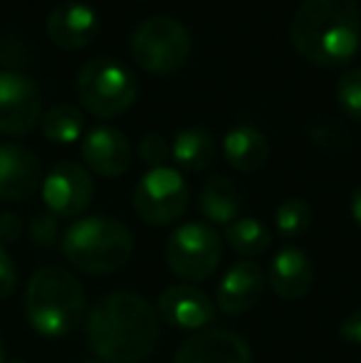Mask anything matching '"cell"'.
Returning a JSON list of instances; mask_svg holds the SVG:
<instances>
[{"label": "cell", "mask_w": 361, "mask_h": 363, "mask_svg": "<svg viewBox=\"0 0 361 363\" xmlns=\"http://www.w3.org/2000/svg\"><path fill=\"white\" fill-rule=\"evenodd\" d=\"M161 334L156 309L134 291H111L87 316L89 349L106 363H141L154 354Z\"/></svg>", "instance_id": "obj_1"}, {"label": "cell", "mask_w": 361, "mask_h": 363, "mask_svg": "<svg viewBox=\"0 0 361 363\" xmlns=\"http://www.w3.org/2000/svg\"><path fill=\"white\" fill-rule=\"evenodd\" d=\"M299 57L317 67H342L361 48L357 0H302L289 25Z\"/></svg>", "instance_id": "obj_2"}, {"label": "cell", "mask_w": 361, "mask_h": 363, "mask_svg": "<svg viewBox=\"0 0 361 363\" xmlns=\"http://www.w3.org/2000/svg\"><path fill=\"white\" fill-rule=\"evenodd\" d=\"M87 299L79 279L65 267H43L25 287V316L35 334L62 339L84 319Z\"/></svg>", "instance_id": "obj_3"}, {"label": "cell", "mask_w": 361, "mask_h": 363, "mask_svg": "<svg viewBox=\"0 0 361 363\" xmlns=\"http://www.w3.org/2000/svg\"><path fill=\"white\" fill-rule=\"evenodd\" d=\"M62 252L72 267L87 274H114L134 255V238L119 220L91 216L65 230Z\"/></svg>", "instance_id": "obj_4"}, {"label": "cell", "mask_w": 361, "mask_h": 363, "mask_svg": "<svg viewBox=\"0 0 361 363\" xmlns=\"http://www.w3.org/2000/svg\"><path fill=\"white\" fill-rule=\"evenodd\" d=\"M77 94L89 114L99 119H116L134 106L139 96V82L119 60L94 57L79 69Z\"/></svg>", "instance_id": "obj_5"}, {"label": "cell", "mask_w": 361, "mask_h": 363, "mask_svg": "<svg viewBox=\"0 0 361 363\" xmlns=\"http://www.w3.org/2000/svg\"><path fill=\"white\" fill-rule=\"evenodd\" d=\"M134 62L149 74H174L191 55V35L183 23L169 15L146 18L129 43Z\"/></svg>", "instance_id": "obj_6"}, {"label": "cell", "mask_w": 361, "mask_h": 363, "mask_svg": "<svg viewBox=\"0 0 361 363\" xmlns=\"http://www.w3.org/2000/svg\"><path fill=\"white\" fill-rule=\"evenodd\" d=\"M223 257L221 235L206 223H186L166 242V264L186 284L213 277Z\"/></svg>", "instance_id": "obj_7"}, {"label": "cell", "mask_w": 361, "mask_h": 363, "mask_svg": "<svg viewBox=\"0 0 361 363\" xmlns=\"http://www.w3.org/2000/svg\"><path fill=\"white\" fill-rule=\"evenodd\" d=\"M188 208V186L176 168H149L134 188V211L149 225H169Z\"/></svg>", "instance_id": "obj_8"}, {"label": "cell", "mask_w": 361, "mask_h": 363, "mask_svg": "<svg viewBox=\"0 0 361 363\" xmlns=\"http://www.w3.org/2000/svg\"><path fill=\"white\" fill-rule=\"evenodd\" d=\"M43 119V96L33 79L15 69H0V134L23 136Z\"/></svg>", "instance_id": "obj_9"}, {"label": "cell", "mask_w": 361, "mask_h": 363, "mask_svg": "<svg viewBox=\"0 0 361 363\" xmlns=\"http://www.w3.org/2000/svg\"><path fill=\"white\" fill-rule=\"evenodd\" d=\"M94 198V181L89 171L74 161H62L43 178V201L57 218H77Z\"/></svg>", "instance_id": "obj_10"}, {"label": "cell", "mask_w": 361, "mask_h": 363, "mask_svg": "<svg viewBox=\"0 0 361 363\" xmlns=\"http://www.w3.org/2000/svg\"><path fill=\"white\" fill-rule=\"evenodd\" d=\"M40 188H43L40 158L20 144H0V201H28Z\"/></svg>", "instance_id": "obj_11"}, {"label": "cell", "mask_w": 361, "mask_h": 363, "mask_svg": "<svg viewBox=\"0 0 361 363\" xmlns=\"http://www.w3.org/2000/svg\"><path fill=\"white\" fill-rule=\"evenodd\" d=\"M156 314L164 324L174 329L201 331L216 319V304L196 284H174L159 296Z\"/></svg>", "instance_id": "obj_12"}, {"label": "cell", "mask_w": 361, "mask_h": 363, "mask_svg": "<svg viewBox=\"0 0 361 363\" xmlns=\"http://www.w3.org/2000/svg\"><path fill=\"white\" fill-rule=\"evenodd\" d=\"M252 351L240 334L228 329L198 331L179 346L174 363H250Z\"/></svg>", "instance_id": "obj_13"}, {"label": "cell", "mask_w": 361, "mask_h": 363, "mask_svg": "<svg viewBox=\"0 0 361 363\" xmlns=\"http://www.w3.org/2000/svg\"><path fill=\"white\" fill-rule=\"evenodd\" d=\"M82 161L101 178H116L129 171L131 144L114 126H94L82 136Z\"/></svg>", "instance_id": "obj_14"}, {"label": "cell", "mask_w": 361, "mask_h": 363, "mask_svg": "<svg viewBox=\"0 0 361 363\" xmlns=\"http://www.w3.org/2000/svg\"><path fill=\"white\" fill-rule=\"evenodd\" d=\"M48 38L62 50H82L94 43L99 35V18L87 3L67 0L50 10L48 15Z\"/></svg>", "instance_id": "obj_15"}, {"label": "cell", "mask_w": 361, "mask_h": 363, "mask_svg": "<svg viewBox=\"0 0 361 363\" xmlns=\"http://www.w3.org/2000/svg\"><path fill=\"white\" fill-rule=\"evenodd\" d=\"M265 284L267 279L260 264L252 262V259H240L223 274L216 291V304L221 306V311L231 316L245 314L260 301Z\"/></svg>", "instance_id": "obj_16"}, {"label": "cell", "mask_w": 361, "mask_h": 363, "mask_svg": "<svg viewBox=\"0 0 361 363\" xmlns=\"http://www.w3.org/2000/svg\"><path fill=\"white\" fill-rule=\"evenodd\" d=\"M314 262L304 250L299 247H282L270 262L267 282L274 294L284 301H294L304 296L314 284Z\"/></svg>", "instance_id": "obj_17"}, {"label": "cell", "mask_w": 361, "mask_h": 363, "mask_svg": "<svg viewBox=\"0 0 361 363\" xmlns=\"http://www.w3.org/2000/svg\"><path fill=\"white\" fill-rule=\"evenodd\" d=\"M223 156L231 163V168L240 173H255L270 158V144L265 134L255 126H233L223 139Z\"/></svg>", "instance_id": "obj_18"}, {"label": "cell", "mask_w": 361, "mask_h": 363, "mask_svg": "<svg viewBox=\"0 0 361 363\" xmlns=\"http://www.w3.org/2000/svg\"><path fill=\"white\" fill-rule=\"evenodd\" d=\"M243 196L238 186L226 176H213L203 183L201 196H198V211L213 225H231L240 218Z\"/></svg>", "instance_id": "obj_19"}, {"label": "cell", "mask_w": 361, "mask_h": 363, "mask_svg": "<svg viewBox=\"0 0 361 363\" xmlns=\"http://www.w3.org/2000/svg\"><path fill=\"white\" fill-rule=\"evenodd\" d=\"M218 148L206 129H183L171 144V158L179 168L188 173H201L216 158Z\"/></svg>", "instance_id": "obj_20"}, {"label": "cell", "mask_w": 361, "mask_h": 363, "mask_svg": "<svg viewBox=\"0 0 361 363\" xmlns=\"http://www.w3.org/2000/svg\"><path fill=\"white\" fill-rule=\"evenodd\" d=\"M40 126H43V134L48 141L67 146L82 139L84 114H82V109L74 104H55L43 114Z\"/></svg>", "instance_id": "obj_21"}, {"label": "cell", "mask_w": 361, "mask_h": 363, "mask_svg": "<svg viewBox=\"0 0 361 363\" xmlns=\"http://www.w3.org/2000/svg\"><path fill=\"white\" fill-rule=\"evenodd\" d=\"M226 242L231 245L233 252L255 257V255H262L272 245V233L260 220L238 218L226 228Z\"/></svg>", "instance_id": "obj_22"}, {"label": "cell", "mask_w": 361, "mask_h": 363, "mask_svg": "<svg viewBox=\"0 0 361 363\" xmlns=\"http://www.w3.org/2000/svg\"><path fill=\"white\" fill-rule=\"evenodd\" d=\"M312 206L302 198H289V201L279 203V208L274 211V228H277L279 238H284L287 242L299 240L312 225Z\"/></svg>", "instance_id": "obj_23"}, {"label": "cell", "mask_w": 361, "mask_h": 363, "mask_svg": "<svg viewBox=\"0 0 361 363\" xmlns=\"http://www.w3.org/2000/svg\"><path fill=\"white\" fill-rule=\"evenodd\" d=\"M309 141L324 153H344L349 148V134L342 124L332 119H322L309 129Z\"/></svg>", "instance_id": "obj_24"}, {"label": "cell", "mask_w": 361, "mask_h": 363, "mask_svg": "<svg viewBox=\"0 0 361 363\" xmlns=\"http://www.w3.org/2000/svg\"><path fill=\"white\" fill-rule=\"evenodd\" d=\"M337 104L349 119L361 121V69H347L339 77Z\"/></svg>", "instance_id": "obj_25"}, {"label": "cell", "mask_w": 361, "mask_h": 363, "mask_svg": "<svg viewBox=\"0 0 361 363\" xmlns=\"http://www.w3.org/2000/svg\"><path fill=\"white\" fill-rule=\"evenodd\" d=\"M136 151H139V158L149 168H161L171 158L169 141H166L161 134H156V131H149L146 136H141L139 148H136Z\"/></svg>", "instance_id": "obj_26"}, {"label": "cell", "mask_w": 361, "mask_h": 363, "mask_svg": "<svg viewBox=\"0 0 361 363\" xmlns=\"http://www.w3.org/2000/svg\"><path fill=\"white\" fill-rule=\"evenodd\" d=\"M30 238H33L35 245H40V247H50V245L57 240L60 235V223H57V216H52V213H40V216L33 218V223H30L28 228Z\"/></svg>", "instance_id": "obj_27"}, {"label": "cell", "mask_w": 361, "mask_h": 363, "mask_svg": "<svg viewBox=\"0 0 361 363\" xmlns=\"http://www.w3.org/2000/svg\"><path fill=\"white\" fill-rule=\"evenodd\" d=\"M23 218L18 213H0V247L5 245H15L23 235Z\"/></svg>", "instance_id": "obj_28"}, {"label": "cell", "mask_w": 361, "mask_h": 363, "mask_svg": "<svg viewBox=\"0 0 361 363\" xmlns=\"http://www.w3.org/2000/svg\"><path fill=\"white\" fill-rule=\"evenodd\" d=\"M15 284H18V269H15V262L8 255V250L0 247V299L13 294Z\"/></svg>", "instance_id": "obj_29"}, {"label": "cell", "mask_w": 361, "mask_h": 363, "mask_svg": "<svg viewBox=\"0 0 361 363\" xmlns=\"http://www.w3.org/2000/svg\"><path fill=\"white\" fill-rule=\"evenodd\" d=\"M339 336H342V341H347V344L361 346V309L344 316V321L339 324Z\"/></svg>", "instance_id": "obj_30"}, {"label": "cell", "mask_w": 361, "mask_h": 363, "mask_svg": "<svg viewBox=\"0 0 361 363\" xmlns=\"http://www.w3.org/2000/svg\"><path fill=\"white\" fill-rule=\"evenodd\" d=\"M349 208H352L354 223H357L359 228H361V186L352 193V203H349Z\"/></svg>", "instance_id": "obj_31"}, {"label": "cell", "mask_w": 361, "mask_h": 363, "mask_svg": "<svg viewBox=\"0 0 361 363\" xmlns=\"http://www.w3.org/2000/svg\"><path fill=\"white\" fill-rule=\"evenodd\" d=\"M0 363H8V361H5V346H3V339H0Z\"/></svg>", "instance_id": "obj_32"}, {"label": "cell", "mask_w": 361, "mask_h": 363, "mask_svg": "<svg viewBox=\"0 0 361 363\" xmlns=\"http://www.w3.org/2000/svg\"><path fill=\"white\" fill-rule=\"evenodd\" d=\"M8 363H28V361H23V359H15V361H8Z\"/></svg>", "instance_id": "obj_33"}, {"label": "cell", "mask_w": 361, "mask_h": 363, "mask_svg": "<svg viewBox=\"0 0 361 363\" xmlns=\"http://www.w3.org/2000/svg\"><path fill=\"white\" fill-rule=\"evenodd\" d=\"M82 363H99V361H82Z\"/></svg>", "instance_id": "obj_34"}]
</instances>
